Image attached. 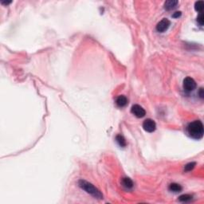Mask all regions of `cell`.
<instances>
[{"label": "cell", "mask_w": 204, "mask_h": 204, "mask_svg": "<svg viewBox=\"0 0 204 204\" xmlns=\"http://www.w3.org/2000/svg\"><path fill=\"white\" fill-rule=\"evenodd\" d=\"M116 140L120 147H123V148H124V147L126 146V144H127L124 137L123 136H121V135H117L116 137Z\"/></svg>", "instance_id": "11"}, {"label": "cell", "mask_w": 204, "mask_h": 204, "mask_svg": "<svg viewBox=\"0 0 204 204\" xmlns=\"http://www.w3.org/2000/svg\"><path fill=\"white\" fill-rule=\"evenodd\" d=\"M143 128L148 132H153L156 129V122L152 119H147L143 123Z\"/></svg>", "instance_id": "5"}, {"label": "cell", "mask_w": 204, "mask_h": 204, "mask_svg": "<svg viewBox=\"0 0 204 204\" xmlns=\"http://www.w3.org/2000/svg\"><path fill=\"white\" fill-rule=\"evenodd\" d=\"M121 184H122V186L125 187L126 189H132L133 187V182H132V180L131 179H129V178H127V177H125V178H123L122 180H121Z\"/></svg>", "instance_id": "8"}, {"label": "cell", "mask_w": 204, "mask_h": 204, "mask_svg": "<svg viewBox=\"0 0 204 204\" xmlns=\"http://www.w3.org/2000/svg\"><path fill=\"white\" fill-rule=\"evenodd\" d=\"M131 112L134 116H136L138 118H142L145 116L146 112L144 108H142L139 104H134L132 105V108H131Z\"/></svg>", "instance_id": "4"}, {"label": "cell", "mask_w": 204, "mask_h": 204, "mask_svg": "<svg viewBox=\"0 0 204 204\" xmlns=\"http://www.w3.org/2000/svg\"><path fill=\"white\" fill-rule=\"evenodd\" d=\"M195 164H196L195 163V162L189 163V164H187V165H185V167H184V170H185L186 172H190V171H191L192 169L195 168Z\"/></svg>", "instance_id": "14"}, {"label": "cell", "mask_w": 204, "mask_h": 204, "mask_svg": "<svg viewBox=\"0 0 204 204\" xmlns=\"http://www.w3.org/2000/svg\"><path fill=\"white\" fill-rule=\"evenodd\" d=\"M197 22H198V23H199L200 26H203L204 19H203V13H200L199 15L198 16V18H197Z\"/></svg>", "instance_id": "15"}, {"label": "cell", "mask_w": 204, "mask_h": 204, "mask_svg": "<svg viewBox=\"0 0 204 204\" xmlns=\"http://www.w3.org/2000/svg\"><path fill=\"white\" fill-rule=\"evenodd\" d=\"M180 16H181V12L180 11H176V12H175L172 15V17L175 18H179Z\"/></svg>", "instance_id": "16"}, {"label": "cell", "mask_w": 204, "mask_h": 204, "mask_svg": "<svg viewBox=\"0 0 204 204\" xmlns=\"http://www.w3.org/2000/svg\"><path fill=\"white\" fill-rule=\"evenodd\" d=\"M1 3H2V4L8 5V4H10V3H11V1H10V2H3V1H2V2H1Z\"/></svg>", "instance_id": "18"}, {"label": "cell", "mask_w": 204, "mask_h": 204, "mask_svg": "<svg viewBox=\"0 0 204 204\" xmlns=\"http://www.w3.org/2000/svg\"><path fill=\"white\" fill-rule=\"evenodd\" d=\"M179 2L177 0H168L164 3V9L166 11H172L177 7Z\"/></svg>", "instance_id": "7"}, {"label": "cell", "mask_w": 204, "mask_h": 204, "mask_svg": "<svg viewBox=\"0 0 204 204\" xmlns=\"http://www.w3.org/2000/svg\"><path fill=\"white\" fill-rule=\"evenodd\" d=\"M169 191L173 192H180L182 191V187L178 184H172L169 185Z\"/></svg>", "instance_id": "10"}, {"label": "cell", "mask_w": 204, "mask_h": 204, "mask_svg": "<svg viewBox=\"0 0 204 204\" xmlns=\"http://www.w3.org/2000/svg\"><path fill=\"white\" fill-rule=\"evenodd\" d=\"M199 96L201 98H203V88H201L199 89Z\"/></svg>", "instance_id": "17"}, {"label": "cell", "mask_w": 204, "mask_h": 204, "mask_svg": "<svg viewBox=\"0 0 204 204\" xmlns=\"http://www.w3.org/2000/svg\"><path fill=\"white\" fill-rule=\"evenodd\" d=\"M203 7L204 4L203 1H198V2H196L195 3V9L196 11H198V12L202 13Z\"/></svg>", "instance_id": "12"}, {"label": "cell", "mask_w": 204, "mask_h": 204, "mask_svg": "<svg viewBox=\"0 0 204 204\" xmlns=\"http://www.w3.org/2000/svg\"><path fill=\"white\" fill-rule=\"evenodd\" d=\"M180 201L181 202H184V203H187L189 201H191L192 199V196L190 195H187V194H186V195H182L180 197Z\"/></svg>", "instance_id": "13"}, {"label": "cell", "mask_w": 204, "mask_h": 204, "mask_svg": "<svg viewBox=\"0 0 204 204\" xmlns=\"http://www.w3.org/2000/svg\"><path fill=\"white\" fill-rule=\"evenodd\" d=\"M195 88H196V83L193 78L190 77H186V78L184 79V88L187 91V92L193 91Z\"/></svg>", "instance_id": "3"}, {"label": "cell", "mask_w": 204, "mask_h": 204, "mask_svg": "<svg viewBox=\"0 0 204 204\" xmlns=\"http://www.w3.org/2000/svg\"><path fill=\"white\" fill-rule=\"evenodd\" d=\"M116 103L119 107H124L126 104H128V99L125 96L121 95V96H119L117 97Z\"/></svg>", "instance_id": "9"}, {"label": "cell", "mask_w": 204, "mask_h": 204, "mask_svg": "<svg viewBox=\"0 0 204 204\" xmlns=\"http://www.w3.org/2000/svg\"><path fill=\"white\" fill-rule=\"evenodd\" d=\"M78 185L82 190H84L85 191H86L88 194L91 195L96 199H103V195L101 194V192L96 188L92 184L88 183L87 181L84 180H80L78 181Z\"/></svg>", "instance_id": "2"}, {"label": "cell", "mask_w": 204, "mask_h": 204, "mask_svg": "<svg viewBox=\"0 0 204 204\" xmlns=\"http://www.w3.org/2000/svg\"><path fill=\"white\" fill-rule=\"evenodd\" d=\"M187 129L189 136L194 139L199 140L203 136V125L200 120H195L190 123Z\"/></svg>", "instance_id": "1"}, {"label": "cell", "mask_w": 204, "mask_h": 204, "mask_svg": "<svg viewBox=\"0 0 204 204\" xmlns=\"http://www.w3.org/2000/svg\"><path fill=\"white\" fill-rule=\"evenodd\" d=\"M170 25H171V22L168 20V18H164L156 25V30L160 33L165 32L169 28Z\"/></svg>", "instance_id": "6"}]
</instances>
